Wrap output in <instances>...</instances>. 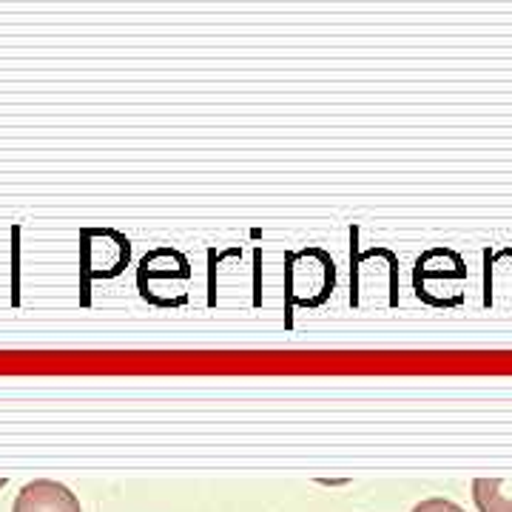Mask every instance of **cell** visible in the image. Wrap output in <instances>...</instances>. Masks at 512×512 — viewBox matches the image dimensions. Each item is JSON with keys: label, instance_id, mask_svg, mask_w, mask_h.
<instances>
[{"label": "cell", "instance_id": "obj_1", "mask_svg": "<svg viewBox=\"0 0 512 512\" xmlns=\"http://www.w3.org/2000/svg\"><path fill=\"white\" fill-rule=\"evenodd\" d=\"M336 288V265L322 248H305L288 254V302L302 308H319Z\"/></svg>", "mask_w": 512, "mask_h": 512}, {"label": "cell", "instance_id": "obj_2", "mask_svg": "<svg viewBox=\"0 0 512 512\" xmlns=\"http://www.w3.org/2000/svg\"><path fill=\"white\" fill-rule=\"evenodd\" d=\"M80 245L86 279H114L131 262V242L114 228H83Z\"/></svg>", "mask_w": 512, "mask_h": 512}, {"label": "cell", "instance_id": "obj_3", "mask_svg": "<svg viewBox=\"0 0 512 512\" xmlns=\"http://www.w3.org/2000/svg\"><path fill=\"white\" fill-rule=\"evenodd\" d=\"M12 512H83V507L66 484L40 478L20 487Z\"/></svg>", "mask_w": 512, "mask_h": 512}, {"label": "cell", "instance_id": "obj_4", "mask_svg": "<svg viewBox=\"0 0 512 512\" xmlns=\"http://www.w3.org/2000/svg\"><path fill=\"white\" fill-rule=\"evenodd\" d=\"M473 501L478 512H512V481L507 478H476Z\"/></svg>", "mask_w": 512, "mask_h": 512}, {"label": "cell", "instance_id": "obj_5", "mask_svg": "<svg viewBox=\"0 0 512 512\" xmlns=\"http://www.w3.org/2000/svg\"><path fill=\"white\" fill-rule=\"evenodd\" d=\"M410 512H464V510L458 507L456 501L436 495V498H424V501H419V504H416Z\"/></svg>", "mask_w": 512, "mask_h": 512}]
</instances>
